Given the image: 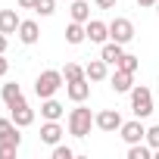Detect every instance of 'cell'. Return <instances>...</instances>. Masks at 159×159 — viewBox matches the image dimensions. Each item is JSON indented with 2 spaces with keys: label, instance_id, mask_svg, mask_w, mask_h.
<instances>
[{
  "label": "cell",
  "instance_id": "2e32d148",
  "mask_svg": "<svg viewBox=\"0 0 159 159\" xmlns=\"http://www.w3.org/2000/svg\"><path fill=\"white\" fill-rule=\"evenodd\" d=\"M66 41L75 44V47L84 44V41H88V28H84V22H69V25H66Z\"/></svg>",
  "mask_w": 159,
  "mask_h": 159
},
{
  "label": "cell",
  "instance_id": "1f68e13d",
  "mask_svg": "<svg viewBox=\"0 0 159 159\" xmlns=\"http://www.w3.org/2000/svg\"><path fill=\"white\" fill-rule=\"evenodd\" d=\"M137 3H140V7H156L159 0H137Z\"/></svg>",
  "mask_w": 159,
  "mask_h": 159
},
{
  "label": "cell",
  "instance_id": "4dcf8cb0",
  "mask_svg": "<svg viewBox=\"0 0 159 159\" xmlns=\"http://www.w3.org/2000/svg\"><path fill=\"white\" fill-rule=\"evenodd\" d=\"M0 53H7V34L0 31Z\"/></svg>",
  "mask_w": 159,
  "mask_h": 159
},
{
  "label": "cell",
  "instance_id": "cb8c5ba5",
  "mask_svg": "<svg viewBox=\"0 0 159 159\" xmlns=\"http://www.w3.org/2000/svg\"><path fill=\"white\" fill-rule=\"evenodd\" d=\"M34 13H41V16H53V13H56V0H38Z\"/></svg>",
  "mask_w": 159,
  "mask_h": 159
},
{
  "label": "cell",
  "instance_id": "83f0119b",
  "mask_svg": "<svg viewBox=\"0 0 159 159\" xmlns=\"http://www.w3.org/2000/svg\"><path fill=\"white\" fill-rule=\"evenodd\" d=\"M94 3H97V10H112L116 0H94Z\"/></svg>",
  "mask_w": 159,
  "mask_h": 159
},
{
  "label": "cell",
  "instance_id": "8fae6325",
  "mask_svg": "<svg viewBox=\"0 0 159 159\" xmlns=\"http://www.w3.org/2000/svg\"><path fill=\"white\" fill-rule=\"evenodd\" d=\"M84 28H88V41H91V44H106V41H109V25H106V22L91 19Z\"/></svg>",
  "mask_w": 159,
  "mask_h": 159
},
{
  "label": "cell",
  "instance_id": "ba28073f",
  "mask_svg": "<svg viewBox=\"0 0 159 159\" xmlns=\"http://www.w3.org/2000/svg\"><path fill=\"white\" fill-rule=\"evenodd\" d=\"M119 134H122V140H125V143H140V140L147 137V128L140 125V119H134V122H122Z\"/></svg>",
  "mask_w": 159,
  "mask_h": 159
},
{
  "label": "cell",
  "instance_id": "7a4b0ae2",
  "mask_svg": "<svg viewBox=\"0 0 159 159\" xmlns=\"http://www.w3.org/2000/svg\"><path fill=\"white\" fill-rule=\"evenodd\" d=\"M62 84H66L62 72H56V69H47V72H41V75H38V81H34V94H38L41 100H47V97H53V94H56Z\"/></svg>",
  "mask_w": 159,
  "mask_h": 159
},
{
  "label": "cell",
  "instance_id": "f1b7e54d",
  "mask_svg": "<svg viewBox=\"0 0 159 159\" xmlns=\"http://www.w3.org/2000/svg\"><path fill=\"white\" fill-rule=\"evenodd\" d=\"M10 72V59H3V53H0V78H3Z\"/></svg>",
  "mask_w": 159,
  "mask_h": 159
},
{
  "label": "cell",
  "instance_id": "52a82bcc",
  "mask_svg": "<svg viewBox=\"0 0 159 159\" xmlns=\"http://www.w3.org/2000/svg\"><path fill=\"white\" fill-rule=\"evenodd\" d=\"M94 125L100 131H119L122 128V116H119V109H103V112L94 116Z\"/></svg>",
  "mask_w": 159,
  "mask_h": 159
},
{
  "label": "cell",
  "instance_id": "9a60e30c",
  "mask_svg": "<svg viewBox=\"0 0 159 159\" xmlns=\"http://www.w3.org/2000/svg\"><path fill=\"white\" fill-rule=\"evenodd\" d=\"M41 140L50 143V147H56V143L62 140V125H59V122H47V125H41Z\"/></svg>",
  "mask_w": 159,
  "mask_h": 159
},
{
  "label": "cell",
  "instance_id": "ffe728a7",
  "mask_svg": "<svg viewBox=\"0 0 159 159\" xmlns=\"http://www.w3.org/2000/svg\"><path fill=\"white\" fill-rule=\"evenodd\" d=\"M153 147L150 143H128V159H150Z\"/></svg>",
  "mask_w": 159,
  "mask_h": 159
},
{
  "label": "cell",
  "instance_id": "4fadbf2b",
  "mask_svg": "<svg viewBox=\"0 0 159 159\" xmlns=\"http://www.w3.org/2000/svg\"><path fill=\"white\" fill-rule=\"evenodd\" d=\"M22 25V19L16 16V10H0V31L3 34H16Z\"/></svg>",
  "mask_w": 159,
  "mask_h": 159
},
{
  "label": "cell",
  "instance_id": "d4e9b609",
  "mask_svg": "<svg viewBox=\"0 0 159 159\" xmlns=\"http://www.w3.org/2000/svg\"><path fill=\"white\" fill-rule=\"evenodd\" d=\"M72 156H75L72 147H66V143H56L53 147V159H72Z\"/></svg>",
  "mask_w": 159,
  "mask_h": 159
},
{
  "label": "cell",
  "instance_id": "277c9868",
  "mask_svg": "<svg viewBox=\"0 0 159 159\" xmlns=\"http://www.w3.org/2000/svg\"><path fill=\"white\" fill-rule=\"evenodd\" d=\"M109 41H119V44H128V41H134V25H131V19H125V16H116V19L109 22Z\"/></svg>",
  "mask_w": 159,
  "mask_h": 159
},
{
  "label": "cell",
  "instance_id": "9c48e42d",
  "mask_svg": "<svg viewBox=\"0 0 159 159\" xmlns=\"http://www.w3.org/2000/svg\"><path fill=\"white\" fill-rule=\"evenodd\" d=\"M109 84H112V91H116V94H131V88H134V72L116 69V72L109 75Z\"/></svg>",
  "mask_w": 159,
  "mask_h": 159
},
{
  "label": "cell",
  "instance_id": "603a6c76",
  "mask_svg": "<svg viewBox=\"0 0 159 159\" xmlns=\"http://www.w3.org/2000/svg\"><path fill=\"white\" fill-rule=\"evenodd\" d=\"M137 66H140V59H137V56H131V53H122V59H119V66H116V69H125V72H137Z\"/></svg>",
  "mask_w": 159,
  "mask_h": 159
},
{
  "label": "cell",
  "instance_id": "4316f807",
  "mask_svg": "<svg viewBox=\"0 0 159 159\" xmlns=\"http://www.w3.org/2000/svg\"><path fill=\"white\" fill-rule=\"evenodd\" d=\"M19 147H10V143H0V159H13Z\"/></svg>",
  "mask_w": 159,
  "mask_h": 159
},
{
  "label": "cell",
  "instance_id": "484cf974",
  "mask_svg": "<svg viewBox=\"0 0 159 159\" xmlns=\"http://www.w3.org/2000/svg\"><path fill=\"white\" fill-rule=\"evenodd\" d=\"M153 150H159V125H153V128H147V137H143Z\"/></svg>",
  "mask_w": 159,
  "mask_h": 159
},
{
  "label": "cell",
  "instance_id": "44dd1931",
  "mask_svg": "<svg viewBox=\"0 0 159 159\" xmlns=\"http://www.w3.org/2000/svg\"><path fill=\"white\" fill-rule=\"evenodd\" d=\"M0 97H3V103L10 106V103H16V100L22 97V88H19V84H3V91H0Z\"/></svg>",
  "mask_w": 159,
  "mask_h": 159
},
{
  "label": "cell",
  "instance_id": "f546056e",
  "mask_svg": "<svg viewBox=\"0 0 159 159\" xmlns=\"http://www.w3.org/2000/svg\"><path fill=\"white\" fill-rule=\"evenodd\" d=\"M19 7H22V10H34V7H38V0H19Z\"/></svg>",
  "mask_w": 159,
  "mask_h": 159
},
{
  "label": "cell",
  "instance_id": "ac0fdd59",
  "mask_svg": "<svg viewBox=\"0 0 159 159\" xmlns=\"http://www.w3.org/2000/svg\"><path fill=\"white\" fill-rule=\"evenodd\" d=\"M122 47H125V44H119V41H106L103 50H100V56H103L109 66H119V59H122V53H125Z\"/></svg>",
  "mask_w": 159,
  "mask_h": 159
},
{
  "label": "cell",
  "instance_id": "7402d4cb",
  "mask_svg": "<svg viewBox=\"0 0 159 159\" xmlns=\"http://www.w3.org/2000/svg\"><path fill=\"white\" fill-rule=\"evenodd\" d=\"M62 78H66V81H75V78H88V75H84V69L78 66V62H66V69H62Z\"/></svg>",
  "mask_w": 159,
  "mask_h": 159
},
{
  "label": "cell",
  "instance_id": "e0dca14e",
  "mask_svg": "<svg viewBox=\"0 0 159 159\" xmlns=\"http://www.w3.org/2000/svg\"><path fill=\"white\" fill-rule=\"evenodd\" d=\"M38 38H41V28H38V22H34V19H25V22L19 25V41H22V44H34Z\"/></svg>",
  "mask_w": 159,
  "mask_h": 159
},
{
  "label": "cell",
  "instance_id": "d6a6232c",
  "mask_svg": "<svg viewBox=\"0 0 159 159\" xmlns=\"http://www.w3.org/2000/svg\"><path fill=\"white\" fill-rule=\"evenodd\" d=\"M156 13H159V3H156Z\"/></svg>",
  "mask_w": 159,
  "mask_h": 159
},
{
  "label": "cell",
  "instance_id": "7c38bea8",
  "mask_svg": "<svg viewBox=\"0 0 159 159\" xmlns=\"http://www.w3.org/2000/svg\"><path fill=\"white\" fill-rule=\"evenodd\" d=\"M84 75H88V81H103V78L109 75V62L100 56V59H91L84 66Z\"/></svg>",
  "mask_w": 159,
  "mask_h": 159
},
{
  "label": "cell",
  "instance_id": "30bf717a",
  "mask_svg": "<svg viewBox=\"0 0 159 159\" xmlns=\"http://www.w3.org/2000/svg\"><path fill=\"white\" fill-rule=\"evenodd\" d=\"M0 143H10V147H19V143H22L19 125H16L13 119H0Z\"/></svg>",
  "mask_w": 159,
  "mask_h": 159
},
{
  "label": "cell",
  "instance_id": "3957f363",
  "mask_svg": "<svg viewBox=\"0 0 159 159\" xmlns=\"http://www.w3.org/2000/svg\"><path fill=\"white\" fill-rule=\"evenodd\" d=\"M131 109H134L137 119L153 116V94H150V88H143V84L131 88Z\"/></svg>",
  "mask_w": 159,
  "mask_h": 159
},
{
  "label": "cell",
  "instance_id": "5b68a950",
  "mask_svg": "<svg viewBox=\"0 0 159 159\" xmlns=\"http://www.w3.org/2000/svg\"><path fill=\"white\" fill-rule=\"evenodd\" d=\"M7 109H10V119H13L19 128H28V125L34 122V109L25 103V97H19V100H16V103H10Z\"/></svg>",
  "mask_w": 159,
  "mask_h": 159
},
{
  "label": "cell",
  "instance_id": "8992f818",
  "mask_svg": "<svg viewBox=\"0 0 159 159\" xmlns=\"http://www.w3.org/2000/svg\"><path fill=\"white\" fill-rule=\"evenodd\" d=\"M66 97L72 103H84L91 97V81L88 78H75V81H66Z\"/></svg>",
  "mask_w": 159,
  "mask_h": 159
},
{
  "label": "cell",
  "instance_id": "d6986e66",
  "mask_svg": "<svg viewBox=\"0 0 159 159\" xmlns=\"http://www.w3.org/2000/svg\"><path fill=\"white\" fill-rule=\"evenodd\" d=\"M69 16H72V22H91V7L84 3V0H72V7H69Z\"/></svg>",
  "mask_w": 159,
  "mask_h": 159
},
{
  "label": "cell",
  "instance_id": "5bb4252c",
  "mask_svg": "<svg viewBox=\"0 0 159 159\" xmlns=\"http://www.w3.org/2000/svg\"><path fill=\"white\" fill-rule=\"evenodd\" d=\"M62 112H66V109H62V103H59V100H53V97H47V100L41 103V116H44L47 122H59V119H62Z\"/></svg>",
  "mask_w": 159,
  "mask_h": 159
},
{
  "label": "cell",
  "instance_id": "6da1fadb",
  "mask_svg": "<svg viewBox=\"0 0 159 159\" xmlns=\"http://www.w3.org/2000/svg\"><path fill=\"white\" fill-rule=\"evenodd\" d=\"M91 128H94V116H91L88 106H75L69 112V134L72 137H88Z\"/></svg>",
  "mask_w": 159,
  "mask_h": 159
}]
</instances>
